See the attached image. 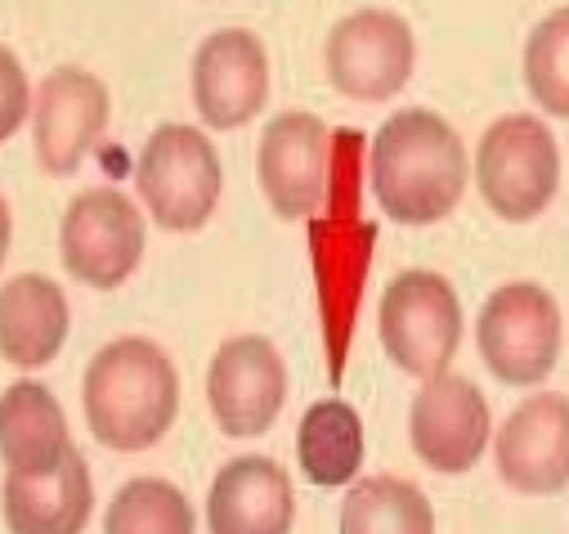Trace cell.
<instances>
[{
    "label": "cell",
    "instance_id": "cell-6",
    "mask_svg": "<svg viewBox=\"0 0 569 534\" xmlns=\"http://www.w3.org/2000/svg\"><path fill=\"white\" fill-rule=\"evenodd\" d=\"M560 333L556 297L529 279L502 284L476 319L480 359L507 386H538L560 359Z\"/></svg>",
    "mask_w": 569,
    "mask_h": 534
},
{
    "label": "cell",
    "instance_id": "cell-11",
    "mask_svg": "<svg viewBox=\"0 0 569 534\" xmlns=\"http://www.w3.org/2000/svg\"><path fill=\"white\" fill-rule=\"evenodd\" d=\"M408 436L417 458L431 472L462 476L489 449V436H493L489 399L467 377H453V373L426 377L408 409Z\"/></svg>",
    "mask_w": 569,
    "mask_h": 534
},
{
    "label": "cell",
    "instance_id": "cell-19",
    "mask_svg": "<svg viewBox=\"0 0 569 534\" xmlns=\"http://www.w3.org/2000/svg\"><path fill=\"white\" fill-rule=\"evenodd\" d=\"M301 472L315 485H350L363 467V423L346 399H319L297 432Z\"/></svg>",
    "mask_w": 569,
    "mask_h": 534
},
{
    "label": "cell",
    "instance_id": "cell-12",
    "mask_svg": "<svg viewBox=\"0 0 569 534\" xmlns=\"http://www.w3.org/2000/svg\"><path fill=\"white\" fill-rule=\"evenodd\" d=\"M108 126V86L86 68H54L32 99V145L50 176H72Z\"/></svg>",
    "mask_w": 569,
    "mask_h": 534
},
{
    "label": "cell",
    "instance_id": "cell-4",
    "mask_svg": "<svg viewBox=\"0 0 569 534\" xmlns=\"http://www.w3.org/2000/svg\"><path fill=\"white\" fill-rule=\"evenodd\" d=\"M476 185L489 211L511 225L542 216L560 189V149L547 121L533 112L498 117L476 149Z\"/></svg>",
    "mask_w": 569,
    "mask_h": 534
},
{
    "label": "cell",
    "instance_id": "cell-15",
    "mask_svg": "<svg viewBox=\"0 0 569 534\" xmlns=\"http://www.w3.org/2000/svg\"><path fill=\"white\" fill-rule=\"evenodd\" d=\"M297 494L273 458L242 454L220 467L207 494L211 534H292Z\"/></svg>",
    "mask_w": 569,
    "mask_h": 534
},
{
    "label": "cell",
    "instance_id": "cell-18",
    "mask_svg": "<svg viewBox=\"0 0 569 534\" xmlns=\"http://www.w3.org/2000/svg\"><path fill=\"white\" fill-rule=\"evenodd\" d=\"M68 449V418L41 382H14L0 395V458L10 476H46Z\"/></svg>",
    "mask_w": 569,
    "mask_h": 534
},
{
    "label": "cell",
    "instance_id": "cell-23",
    "mask_svg": "<svg viewBox=\"0 0 569 534\" xmlns=\"http://www.w3.org/2000/svg\"><path fill=\"white\" fill-rule=\"evenodd\" d=\"M32 112V86H28V72L19 63L14 50L0 46V145H6L14 130L28 121Z\"/></svg>",
    "mask_w": 569,
    "mask_h": 534
},
{
    "label": "cell",
    "instance_id": "cell-5",
    "mask_svg": "<svg viewBox=\"0 0 569 534\" xmlns=\"http://www.w3.org/2000/svg\"><path fill=\"white\" fill-rule=\"evenodd\" d=\"M381 346L408 377L449 373L462 342V301L453 284L436 270H403L381 293L377 310Z\"/></svg>",
    "mask_w": 569,
    "mask_h": 534
},
{
    "label": "cell",
    "instance_id": "cell-13",
    "mask_svg": "<svg viewBox=\"0 0 569 534\" xmlns=\"http://www.w3.org/2000/svg\"><path fill=\"white\" fill-rule=\"evenodd\" d=\"M269 99V55L251 28H220L193 55V108L216 130L247 126Z\"/></svg>",
    "mask_w": 569,
    "mask_h": 534
},
{
    "label": "cell",
    "instance_id": "cell-10",
    "mask_svg": "<svg viewBox=\"0 0 569 534\" xmlns=\"http://www.w3.org/2000/svg\"><path fill=\"white\" fill-rule=\"evenodd\" d=\"M288 399V364L269 337H229L207 368V405L224 436L247 441L273 427Z\"/></svg>",
    "mask_w": 569,
    "mask_h": 534
},
{
    "label": "cell",
    "instance_id": "cell-1",
    "mask_svg": "<svg viewBox=\"0 0 569 534\" xmlns=\"http://www.w3.org/2000/svg\"><path fill=\"white\" fill-rule=\"evenodd\" d=\"M372 194L395 225H436L467 194V145L431 108H403L381 121L368 158Z\"/></svg>",
    "mask_w": 569,
    "mask_h": 534
},
{
    "label": "cell",
    "instance_id": "cell-22",
    "mask_svg": "<svg viewBox=\"0 0 569 534\" xmlns=\"http://www.w3.org/2000/svg\"><path fill=\"white\" fill-rule=\"evenodd\" d=\"M525 86L533 103L569 121V6L551 10L525 41Z\"/></svg>",
    "mask_w": 569,
    "mask_h": 534
},
{
    "label": "cell",
    "instance_id": "cell-7",
    "mask_svg": "<svg viewBox=\"0 0 569 534\" xmlns=\"http://www.w3.org/2000/svg\"><path fill=\"white\" fill-rule=\"evenodd\" d=\"M59 247L77 284L99 293L121 288L144 260V216L121 189L94 185L68 202Z\"/></svg>",
    "mask_w": 569,
    "mask_h": 534
},
{
    "label": "cell",
    "instance_id": "cell-16",
    "mask_svg": "<svg viewBox=\"0 0 569 534\" xmlns=\"http://www.w3.org/2000/svg\"><path fill=\"white\" fill-rule=\"evenodd\" d=\"M0 503H6L10 534H81L94 507L81 449H68L63 463L46 476H6Z\"/></svg>",
    "mask_w": 569,
    "mask_h": 534
},
{
    "label": "cell",
    "instance_id": "cell-14",
    "mask_svg": "<svg viewBox=\"0 0 569 534\" xmlns=\"http://www.w3.org/2000/svg\"><path fill=\"white\" fill-rule=\"evenodd\" d=\"M493 463L516 494H560L569 485V395L520 399L493 436Z\"/></svg>",
    "mask_w": 569,
    "mask_h": 534
},
{
    "label": "cell",
    "instance_id": "cell-21",
    "mask_svg": "<svg viewBox=\"0 0 569 534\" xmlns=\"http://www.w3.org/2000/svg\"><path fill=\"white\" fill-rule=\"evenodd\" d=\"M103 534H193V507L171 481L139 476L108 503Z\"/></svg>",
    "mask_w": 569,
    "mask_h": 534
},
{
    "label": "cell",
    "instance_id": "cell-17",
    "mask_svg": "<svg viewBox=\"0 0 569 534\" xmlns=\"http://www.w3.org/2000/svg\"><path fill=\"white\" fill-rule=\"evenodd\" d=\"M68 342V297L46 275H19L0 288V355L19 368H46Z\"/></svg>",
    "mask_w": 569,
    "mask_h": 534
},
{
    "label": "cell",
    "instance_id": "cell-8",
    "mask_svg": "<svg viewBox=\"0 0 569 534\" xmlns=\"http://www.w3.org/2000/svg\"><path fill=\"white\" fill-rule=\"evenodd\" d=\"M328 81L355 103L395 99L417 63V41L403 14L395 10H355L346 14L323 46Z\"/></svg>",
    "mask_w": 569,
    "mask_h": 534
},
{
    "label": "cell",
    "instance_id": "cell-2",
    "mask_svg": "<svg viewBox=\"0 0 569 534\" xmlns=\"http://www.w3.org/2000/svg\"><path fill=\"white\" fill-rule=\"evenodd\" d=\"M81 405L99 445L117 454L153 449L180 414V373L158 342L117 337L90 359Z\"/></svg>",
    "mask_w": 569,
    "mask_h": 534
},
{
    "label": "cell",
    "instance_id": "cell-9",
    "mask_svg": "<svg viewBox=\"0 0 569 534\" xmlns=\"http://www.w3.org/2000/svg\"><path fill=\"white\" fill-rule=\"evenodd\" d=\"M256 176L282 220H306L332 189V130L315 112H278L256 154Z\"/></svg>",
    "mask_w": 569,
    "mask_h": 534
},
{
    "label": "cell",
    "instance_id": "cell-24",
    "mask_svg": "<svg viewBox=\"0 0 569 534\" xmlns=\"http://www.w3.org/2000/svg\"><path fill=\"white\" fill-rule=\"evenodd\" d=\"M10 238H14V220H10V202H6V198H0V265H6Z\"/></svg>",
    "mask_w": 569,
    "mask_h": 534
},
{
    "label": "cell",
    "instance_id": "cell-20",
    "mask_svg": "<svg viewBox=\"0 0 569 534\" xmlns=\"http://www.w3.org/2000/svg\"><path fill=\"white\" fill-rule=\"evenodd\" d=\"M341 534H436V512L412 481L368 476L341 503Z\"/></svg>",
    "mask_w": 569,
    "mask_h": 534
},
{
    "label": "cell",
    "instance_id": "cell-3",
    "mask_svg": "<svg viewBox=\"0 0 569 534\" xmlns=\"http://www.w3.org/2000/svg\"><path fill=\"white\" fill-rule=\"evenodd\" d=\"M134 189L153 225L171 234H193L216 216L224 171L216 145L198 126H158L134 162Z\"/></svg>",
    "mask_w": 569,
    "mask_h": 534
}]
</instances>
